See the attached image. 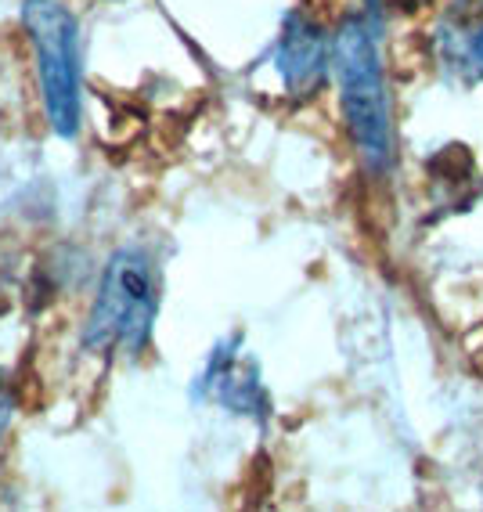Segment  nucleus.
<instances>
[{
  "label": "nucleus",
  "instance_id": "f257e3e1",
  "mask_svg": "<svg viewBox=\"0 0 483 512\" xmlns=\"http://www.w3.org/2000/svg\"><path fill=\"white\" fill-rule=\"evenodd\" d=\"M159 314V267L141 246H123L109 256L98 296L83 325L91 354H145Z\"/></svg>",
  "mask_w": 483,
  "mask_h": 512
},
{
  "label": "nucleus",
  "instance_id": "20e7f679",
  "mask_svg": "<svg viewBox=\"0 0 483 512\" xmlns=\"http://www.w3.org/2000/svg\"><path fill=\"white\" fill-rule=\"evenodd\" d=\"M332 65V40L318 22L292 11L274 47V69L292 94H314L325 83Z\"/></svg>",
  "mask_w": 483,
  "mask_h": 512
},
{
  "label": "nucleus",
  "instance_id": "423d86ee",
  "mask_svg": "<svg viewBox=\"0 0 483 512\" xmlns=\"http://www.w3.org/2000/svg\"><path fill=\"white\" fill-rule=\"evenodd\" d=\"M437 51L458 80H483V0H455L437 26Z\"/></svg>",
  "mask_w": 483,
  "mask_h": 512
},
{
  "label": "nucleus",
  "instance_id": "39448f33",
  "mask_svg": "<svg viewBox=\"0 0 483 512\" xmlns=\"http://www.w3.org/2000/svg\"><path fill=\"white\" fill-rule=\"evenodd\" d=\"M238 339L231 343H220L213 350L210 365L199 379V394H206L210 401H217L220 408L238 415H253V419H267L271 412V401H267V390L260 383V372H256L253 361L238 354Z\"/></svg>",
  "mask_w": 483,
  "mask_h": 512
},
{
  "label": "nucleus",
  "instance_id": "f03ea898",
  "mask_svg": "<svg viewBox=\"0 0 483 512\" xmlns=\"http://www.w3.org/2000/svg\"><path fill=\"white\" fill-rule=\"evenodd\" d=\"M332 69L339 80L343 116L350 138L372 170H383L393 156L390 94H386L383 62H379V22L357 15L332 37Z\"/></svg>",
  "mask_w": 483,
  "mask_h": 512
},
{
  "label": "nucleus",
  "instance_id": "7ed1b4c3",
  "mask_svg": "<svg viewBox=\"0 0 483 512\" xmlns=\"http://www.w3.org/2000/svg\"><path fill=\"white\" fill-rule=\"evenodd\" d=\"M37 51V76L47 123L58 138L80 134V26L62 0H29L22 11Z\"/></svg>",
  "mask_w": 483,
  "mask_h": 512
},
{
  "label": "nucleus",
  "instance_id": "0eeeda50",
  "mask_svg": "<svg viewBox=\"0 0 483 512\" xmlns=\"http://www.w3.org/2000/svg\"><path fill=\"white\" fill-rule=\"evenodd\" d=\"M15 412H19V404H15V394H11L8 379L0 375V440L8 437L11 422H15Z\"/></svg>",
  "mask_w": 483,
  "mask_h": 512
}]
</instances>
